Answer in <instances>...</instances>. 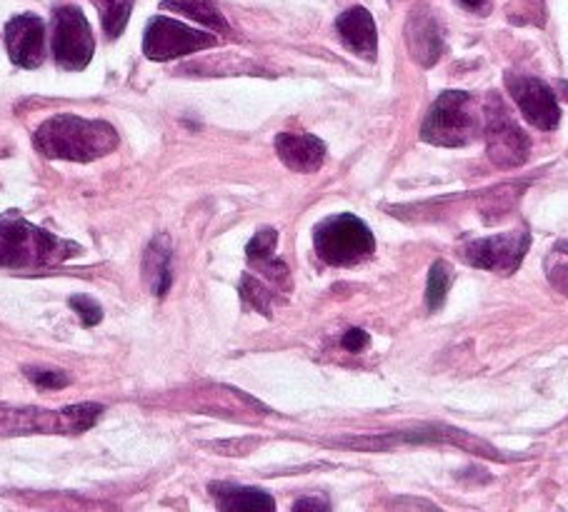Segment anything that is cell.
Instances as JSON below:
<instances>
[{"label": "cell", "instance_id": "cell-11", "mask_svg": "<svg viewBox=\"0 0 568 512\" xmlns=\"http://www.w3.org/2000/svg\"><path fill=\"white\" fill-rule=\"evenodd\" d=\"M406 45L410 55H414V61L424 68L438 63V58L446 51V38H444V28H440L434 11L418 6L416 11L408 16Z\"/></svg>", "mask_w": 568, "mask_h": 512}, {"label": "cell", "instance_id": "cell-20", "mask_svg": "<svg viewBox=\"0 0 568 512\" xmlns=\"http://www.w3.org/2000/svg\"><path fill=\"white\" fill-rule=\"evenodd\" d=\"M241 298L246 300L251 308H256L258 313L271 315L273 300H276V293H273L268 285H263L258 278H253V275H243Z\"/></svg>", "mask_w": 568, "mask_h": 512}, {"label": "cell", "instance_id": "cell-22", "mask_svg": "<svg viewBox=\"0 0 568 512\" xmlns=\"http://www.w3.org/2000/svg\"><path fill=\"white\" fill-rule=\"evenodd\" d=\"M61 412H63L65 432H83L95 426V420L101 418L103 408L95 406V402H81V406H71Z\"/></svg>", "mask_w": 568, "mask_h": 512}, {"label": "cell", "instance_id": "cell-9", "mask_svg": "<svg viewBox=\"0 0 568 512\" xmlns=\"http://www.w3.org/2000/svg\"><path fill=\"white\" fill-rule=\"evenodd\" d=\"M506 88L518 105V111L531 125L541 127V131H554L561 121V107L556 103V95L551 88L538 78L506 73Z\"/></svg>", "mask_w": 568, "mask_h": 512}, {"label": "cell", "instance_id": "cell-24", "mask_svg": "<svg viewBox=\"0 0 568 512\" xmlns=\"http://www.w3.org/2000/svg\"><path fill=\"white\" fill-rule=\"evenodd\" d=\"M71 308L81 315V320H83V325L85 328H93V325H98L101 322V318H103V310H101V305H98L95 300H91V298H85V295H73L71 300Z\"/></svg>", "mask_w": 568, "mask_h": 512}, {"label": "cell", "instance_id": "cell-12", "mask_svg": "<svg viewBox=\"0 0 568 512\" xmlns=\"http://www.w3.org/2000/svg\"><path fill=\"white\" fill-rule=\"evenodd\" d=\"M336 31L351 53L361 55L364 61H374L378 51V33L374 16H371L366 8L356 6L348 8L346 13H341L336 21Z\"/></svg>", "mask_w": 568, "mask_h": 512}, {"label": "cell", "instance_id": "cell-14", "mask_svg": "<svg viewBox=\"0 0 568 512\" xmlns=\"http://www.w3.org/2000/svg\"><path fill=\"white\" fill-rule=\"evenodd\" d=\"M65 432L63 412L48 410H16L0 406V436H18V432Z\"/></svg>", "mask_w": 568, "mask_h": 512}, {"label": "cell", "instance_id": "cell-2", "mask_svg": "<svg viewBox=\"0 0 568 512\" xmlns=\"http://www.w3.org/2000/svg\"><path fill=\"white\" fill-rule=\"evenodd\" d=\"M81 253L75 243L28 223L16 211L0 215V268H45Z\"/></svg>", "mask_w": 568, "mask_h": 512}, {"label": "cell", "instance_id": "cell-16", "mask_svg": "<svg viewBox=\"0 0 568 512\" xmlns=\"http://www.w3.org/2000/svg\"><path fill=\"white\" fill-rule=\"evenodd\" d=\"M171 240L161 235V238H155L149 250H145V258H143V273H145V280H149L153 295H159L163 298L165 293H169L171 283H173V268H171Z\"/></svg>", "mask_w": 568, "mask_h": 512}, {"label": "cell", "instance_id": "cell-3", "mask_svg": "<svg viewBox=\"0 0 568 512\" xmlns=\"http://www.w3.org/2000/svg\"><path fill=\"white\" fill-rule=\"evenodd\" d=\"M478 113L474 98L464 91H446L436 98L420 127V137L430 145L464 147L478 135Z\"/></svg>", "mask_w": 568, "mask_h": 512}, {"label": "cell", "instance_id": "cell-27", "mask_svg": "<svg viewBox=\"0 0 568 512\" xmlns=\"http://www.w3.org/2000/svg\"><path fill=\"white\" fill-rule=\"evenodd\" d=\"M293 510L301 512V510H328V502L326 500H316V498H308V500H298Z\"/></svg>", "mask_w": 568, "mask_h": 512}, {"label": "cell", "instance_id": "cell-28", "mask_svg": "<svg viewBox=\"0 0 568 512\" xmlns=\"http://www.w3.org/2000/svg\"><path fill=\"white\" fill-rule=\"evenodd\" d=\"M458 3H462L464 8H468V11H486L488 8V0H458Z\"/></svg>", "mask_w": 568, "mask_h": 512}, {"label": "cell", "instance_id": "cell-4", "mask_svg": "<svg viewBox=\"0 0 568 512\" xmlns=\"http://www.w3.org/2000/svg\"><path fill=\"white\" fill-rule=\"evenodd\" d=\"M313 245H316L318 258L328 265L364 263L376 250L374 233L364 221L351 213H341L323 221L313 233Z\"/></svg>", "mask_w": 568, "mask_h": 512}, {"label": "cell", "instance_id": "cell-29", "mask_svg": "<svg viewBox=\"0 0 568 512\" xmlns=\"http://www.w3.org/2000/svg\"><path fill=\"white\" fill-rule=\"evenodd\" d=\"M558 91H561V98L568 103V83H566V81L558 83Z\"/></svg>", "mask_w": 568, "mask_h": 512}, {"label": "cell", "instance_id": "cell-6", "mask_svg": "<svg viewBox=\"0 0 568 512\" xmlns=\"http://www.w3.org/2000/svg\"><path fill=\"white\" fill-rule=\"evenodd\" d=\"M215 38L211 33L193 31V28L183 25L179 21H171V18H153L145 28L143 38V53L151 58V61H173V58H183L191 53L205 51V48H213Z\"/></svg>", "mask_w": 568, "mask_h": 512}, {"label": "cell", "instance_id": "cell-5", "mask_svg": "<svg viewBox=\"0 0 568 512\" xmlns=\"http://www.w3.org/2000/svg\"><path fill=\"white\" fill-rule=\"evenodd\" d=\"M95 41L81 8L63 6L53 16V55L63 71H83L93 61Z\"/></svg>", "mask_w": 568, "mask_h": 512}, {"label": "cell", "instance_id": "cell-21", "mask_svg": "<svg viewBox=\"0 0 568 512\" xmlns=\"http://www.w3.org/2000/svg\"><path fill=\"white\" fill-rule=\"evenodd\" d=\"M546 275L556 290L568 293V240L556 243L551 253H548Z\"/></svg>", "mask_w": 568, "mask_h": 512}, {"label": "cell", "instance_id": "cell-26", "mask_svg": "<svg viewBox=\"0 0 568 512\" xmlns=\"http://www.w3.org/2000/svg\"><path fill=\"white\" fill-rule=\"evenodd\" d=\"M341 346H344V348L351 350V352H361V350H364V348L368 346V332L358 330V328L348 330V332L344 335V340H341Z\"/></svg>", "mask_w": 568, "mask_h": 512}, {"label": "cell", "instance_id": "cell-23", "mask_svg": "<svg viewBox=\"0 0 568 512\" xmlns=\"http://www.w3.org/2000/svg\"><path fill=\"white\" fill-rule=\"evenodd\" d=\"M276 243H278V233L273 228H263L256 235H253V240L248 243V260L251 263H258V260H266L273 258V250H276Z\"/></svg>", "mask_w": 568, "mask_h": 512}, {"label": "cell", "instance_id": "cell-13", "mask_svg": "<svg viewBox=\"0 0 568 512\" xmlns=\"http://www.w3.org/2000/svg\"><path fill=\"white\" fill-rule=\"evenodd\" d=\"M276 153L296 173H316L326 161V145L308 133H281L276 137Z\"/></svg>", "mask_w": 568, "mask_h": 512}, {"label": "cell", "instance_id": "cell-7", "mask_svg": "<svg viewBox=\"0 0 568 512\" xmlns=\"http://www.w3.org/2000/svg\"><path fill=\"white\" fill-rule=\"evenodd\" d=\"M486 141L488 161L498 167H518L528 161L531 141L508 115L501 98L494 95L486 111Z\"/></svg>", "mask_w": 568, "mask_h": 512}, {"label": "cell", "instance_id": "cell-8", "mask_svg": "<svg viewBox=\"0 0 568 512\" xmlns=\"http://www.w3.org/2000/svg\"><path fill=\"white\" fill-rule=\"evenodd\" d=\"M528 245H531V233L514 231L494 235V238L471 240L458 250V255H462L464 263L474 265V268L511 275L518 270V265H521Z\"/></svg>", "mask_w": 568, "mask_h": 512}, {"label": "cell", "instance_id": "cell-19", "mask_svg": "<svg viewBox=\"0 0 568 512\" xmlns=\"http://www.w3.org/2000/svg\"><path fill=\"white\" fill-rule=\"evenodd\" d=\"M448 285H450V273L446 268V263L438 260V263L430 265L428 285H426V305H428L430 313L444 308L446 295H448Z\"/></svg>", "mask_w": 568, "mask_h": 512}, {"label": "cell", "instance_id": "cell-1", "mask_svg": "<svg viewBox=\"0 0 568 512\" xmlns=\"http://www.w3.org/2000/svg\"><path fill=\"white\" fill-rule=\"evenodd\" d=\"M33 145L51 161L91 163L119 147V133L105 121H88L81 115H53L38 127Z\"/></svg>", "mask_w": 568, "mask_h": 512}, {"label": "cell", "instance_id": "cell-18", "mask_svg": "<svg viewBox=\"0 0 568 512\" xmlns=\"http://www.w3.org/2000/svg\"><path fill=\"white\" fill-rule=\"evenodd\" d=\"M91 3L101 11L103 31L108 38H119L129 25L135 0H91Z\"/></svg>", "mask_w": 568, "mask_h": 512}, {"label": "cell", "instance_id": "cell-10", "mask_svg": "<svg viewBox=\"0 0 568 512\" xmlns=\"http://www.w3.org/2000/svg\"><path fill=\"white\" fill-rule=\"evenodd\" d=\"M6 48L11 61L21 68H38L45 53V25L38 16H16L6 25Z\"/></svg>", "mask_w": 568, "mask_h": 512}, {"label": "cell", "instance_id": "cell-15", "mask_svg": "<svg viewBox=\"0 0 568 512\" xmlns=\"http://www.w3.org/2000/svg\"><path fill=\"white\" fill-rule=\"evenodd\" d=\"M209 490L215 498V505L225 512H236V510L271 512L276 508V502H273L268 492L256 490V488H239V485H229V482H213Z\"/></svg>", "mask_w": 568, "mask_h": 512}, {"label": "cell", "instance_id": "cell-17", "mask_svg": "<svg viewBox=\"0 0 568 512\" xmlns=\"http://www.w3.org/2000/svg\"><path fill=\"white\" fill-rule=\"evenodd\" d=\"M161 8L191 18V21L211 28V31L229 33V21H225L213 0H163Z\"/></svg>", "mask_w": 568, "mask_h": 512}, {"label": "cell", "instance_id": "cell-25", "mask_svg": "<svg viewBox=\"0 0 568 512\" xmlns=\"http://www.w3.org/2000/svg\"><path fill=\"white\" fill-rule=\"evenodd\" d=\"M28 378H31L38 388H45V390L65 388L68 382H71L65 372H58V370H28Z\"/></svg>", "mask_w": 568, "mask_h": 512}]
</instances>
